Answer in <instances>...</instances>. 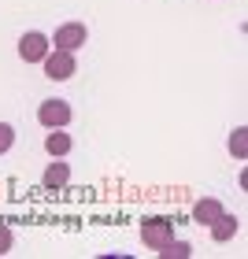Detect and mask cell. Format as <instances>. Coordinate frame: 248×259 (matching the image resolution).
<instances>
[{"mask_svg":"<svg viewBox=\"0 0 248 259\" xmlns=\"http://www.w3.org/2000/svg\"><path fill=\"white\" fill-rule=\"evenodd\" d=\"M45 78H52V81H67V78H74V52H67V49H49L45 52Z\"/></svg>","mask_w":248,"mask_h":259,"instance_id":"6da1fadb","label":"cell"},{"mask_svg":"<svg viewBox=\"0 0 248 259\" xmlns=\"http://www.w3.org/2000/svg\"><path fill=\"white\" fill-rule=\"evenodd\" d=\"M86 41H89V30L81 26V22H67V26H60V30L49 37V45H56V49H67V52H78Z\"/></svg>","mask_w":248,"mask_h":259,"instance_id":"7a4b0ae2","label":"cell"},{"mask_svg":"<svg viewBox=\"0 0 248 259\" xmlns=\"http://www.w3.org/2000/svg\"><path fill=\"white\" fill-rule=\"evenodd\" d=\"M171 237H174V222H171V219H148L145 226H141V241H145L148 248H156V252H159Z\"/></svg>","mask_w":248,"mask_h":259,"instance_id":"3957f363","label":"cell"},{"mask_svg":"<svg viewBox=\"0 0 248 259\" xmlns=\"http://www.w3.org/2000/svg\"><path fill=\"white\" fill-rule=\"evenodd\" d=\"M37 122H41V126H49V130L67 126V122H70V104H67V100H41V108H37Z\"/></svg>","mask_w":248,"mask_h":259,"instance_id":"277c9868","label":"cell"},{"mask_svg":"<svg viewBox=\"0 0 248 259\" xmlns=\"http://www.w3.org/2000/svg\"><path fill=\"white\" fill-rule=\"evenodd\" d=\"M49 49H52L49 37H45V33H37V30H30V33H22V37H19V56H22L26 63H41Z\"/></svg>","mask_w":248,"mask_h":259,"instance_id":"5b68a950","label":"cell"},{"mask_svg":"<svg viewBox=\"0 0 248 259\" xmlns=\"http://www.w3.org/2000/svg\"><path fill=\"white\" fill-rule=\"evenodd\" d=\"M219 215H222V204H219L215 196H204V200H196V204H193V219L204 222V226H211Z\"/></svg>","mask_w":248,"mask_h":259,"instance_id":"8992f818","label":"cell"},{"mask_svg":"<svg viewBox=\"0 0 248 259\" xmlns=\"http://www.w3.org/2000/svg\"><path fill=\"white\" fill-rule=\"evenodd\" d=\"M241 226H237V219H233V215H226V211H222V215L215 219V222H211V241H219V244H226L230 237H233V233H237Z\"/></svg>","mask_w":248,"mask_h":259,"instance_id":"52a82bcc","label":"cell"},{"mask_svg":"<svg viewBox=\"0 0 248 259\" xmlns=\"http://www.w3.org/2000/svg\"><path fill=\"white\" fill-rule=\"evenodd\" d=\"M45 152H49L52 159H63L67 152H70V137L63 134V126H56L49 137H45Z\"/></svg>","mask_w":248,"mask_h":259,"instance_id":"ba28073f","label":"cell"},{"mask_svg":"<svg viewBox=\"0 0 248 259\" xmlns=\"http://www.w3.org/2000/svg\"><path fill=\"white\" fill-rule=\"evenodd\" d=\"M41 182H45V189H60V185L70 182V167L56 159V163H49V170H45V178H41Z\"/></svg>","mask_w":248,"mask_h":259,"instance_id":"9c48e42d","label":"cell"},{"mask_svg":"<svg viewBox=\"0 0 248 259\" xmlns=\"http://www.w3.org/2000/svg\"><path fill=\"white\" fill-rule=\"evenodd\" d=\"M159 255H163V259H189V255H193V248H189L185 241H174V237H171V241L159 248Z\"/></svg>","mask_w":248,"mask_h":259,"instance_id":"30bf717a","label":"cell"},{"mask_svg":"<svg viewBox=\"0 0 248 259\" xmlns=\"http://www.w3.org/2000/svg\"><path fill=\"white\" fill-rule=\"evenodd\" d=\"M248 130L244 126H237V130H233V137H230V152H233V156H237V159H244L248 156Z\"/></svg>","mask_w":248,"mask_h":259,"instance_id":"8fae6325","label":"cell"},{"mask_svg":"<svg viewBox=\"0 0 248 259\" xmlns=\"http://www.w3.org/2000/svg\"><path fill=\"white\" fill-rule=\"evenodd\" d=\"M11 145H15V130H11L8 122H0V156H4Z\"/></svg>","mask_w":248,"mask_h":259,"instance_id":"7c38bea8","label":"cell"},{"mask_svg":"<svg viewBox=\"0 0 248 259\" xmlns=\"http://www.w3.org/2000/svg\"><path fill=\"white\" fill-rule=\"evenodd\" d=\"M11 244H15V233H11L8 226H0V255H8Z\"/></svg>","mask_w":248,"mask_h":259,"instance_id":"4fadbf2b","label":"cell"}]
</instances>
